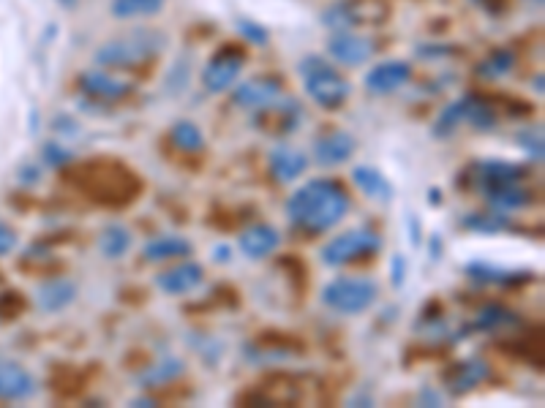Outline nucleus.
Wrapping results in <instances>:
<instances>
[{"instance_id":"nucleus-7","label":"nucleus","mask_w":545,"mask_h":408,"mask_svg":"<svg viewBox=\"0 0 545 408\" xmlns=\"http://www.w3.org/2000/svg\"><path fill=\"white\" fill-rule=\"evenodd\" d=\"M382 251V237L371 229H349L336 234L330 243L322 245L319 259L327 267H347V264L366 262Z\"/></svg>"},{"instance_id":"nucleus-22","label":"nucleus","mask_w":545,"mask_h":408,"mask_svg":"<svg viewBox=\"0 0 545 408\" xmlns=\"http://www.w3.org/2000/svg\"><path fill=\"white\" fill-rule=\"evenodd\" d=\"M278 245H281V234L270 224L246 226L238 237V248L248 259H268L270 253L278 251Z\"/></svg>"},{"instance_id":"nucleus-45","label":"nucleus","mask_w":545,"mask_h":408,"mask_svg":"<svg viewBox=\"0 0 545 408\" xmlns=\"http://www.w3.org/2000/svg\"><path fill=\"white\" fill-rule=\"evenodd\" d=\"M532 88H535L537 93L543 96V77H537V82H532Z\"/></svg>"},{"instance_id":"nucleus-8","label":"nucleus","mask_w":545,"mask_h":408,"mask_svg":"<svg viewBox=\"0 0 545 408\" xmlns=\"http://www.w3.org/2000/svg\"><path fill=\"white\" fill-rule=\"evenodd\" d=\"M246 68V52L235 44H227L213 52V58L202 68V88L208 93H224L229 90Z\"/></svg>"},{"instance_id":"nucleus-39","label":"nucleus","mask_w":545,"mask_h":408,"mask_svg":"<svg viewBox=\"0 0 545 408\" xmlns=\"http://www.w3.org/2000/svg\"><path fill=\"white\" fill-rule=\"evenodd\" d=\"M17 248V232L6 221H0V256H6Z\"/></svg>"},{"instance_id":"nucleus-21","label":"nucleus","mask_w":545,"mask_h":408,"mask_svg":"<svg viewBox=\"0 0 545 408\" xmlns=\"http://www.w3.org/2000/svg\"><path fill=\"white\" fill-rule=\"evenodd\" d=\"M270 175L276 177L278 183H295L298 177H303V172L308 169L306 153L295 145H276L270 150Z\"/></svg>"},{"instance_id":"nucleus-18","label":"nucleus","mask_w":545,"mask_h":408,"mask_svg":"<svg viewBox=\"0 0 545 408\" xmlns=\"http://www.w3.org/2000/svg\"><path fill=\"white\" fill-rule=\"evenodd\" d=\"M202 281H205V270L197 262H180L156 275V286L164 294H172V297H183V294L197 292Z\"/></svg>"},{"instance_id":"nucleus-4","label":"nucleus","mask_w":545,"mask_h":408,"mask_svg":"<svg viewBox=\"0 0 545 408\" xmlns=\"http://www.w3.org/2000/svg\"><path fill=\"white\" fill-rule=\"evenodd\" d=\"M298 71L303 77L306 96L317 107L333 112V109H341L347 104L352 85H349V79H344V74L338 71L333 60L322 58V55H306L300 60Z\"/></svg>"},{"instance_id":"nucleus-14","label":"nucleus","mask_w":545,"mask_h":408,"mask_svg":"<svg viewBox=\"0 0 545 408\" xmlns=\"http://www.w3.org/2000/svg\"><path fill=\"white\" fill-rule=\"evenodd\" d=\"M357 139L349 131L341 128H330L325 134H319L314 139V158L319 166H341L347 164L349 158L355 156Z\"/></svg>"},{"instance_id":"nucleus-19","label":"nucleus","mask_w":545,"mask_h":408,"mask_svg":"<svg viewBox=\"0 0 545 408\" xmlns=\"http://www.w3.org/2000/svg\"><path fill=\"white\" fill-rule=\"evenodd\" d=\"M469 281L480 283V286H502V289H513V286H524L535 278L532 270H510V267H499V264L472 262L464 267Z\"/></svg>"},{"instance_id":"nucleus-36","label":"nucleus","mask_w":545,"mask_h":408,"mask_svg":"<svg viewBox=\"0 0 545 408\" xmlns=\"http://www.w3.org/2000/svg\"><path fill=\"white\" fill-rule=\"evenodd\" d=\"M41 158H44V164L47 166L60 169V166H69L71 161H74V153H71L63 142H55V139H52V142H47V145L41 147Z\"/></svg>"},{"instance_id":"nucleus-32","label":"nucleus","mask_w":545,"mask_h":408,"mask_svg":"<svg viewBox=\"0 0 545 408\" xmlns=\"http://www.w3.org/2000/svg\"><path fill=\"white\" fill-rule=\"evenodd\" d=\"M516 68V52L513 49H494L483 63L477 66V77L480 79H499L510 74Z\"/></svg>"},{"instance_id":"nucleus-13","label":"nucleus","mask_w":545,"mask_h":408,"mask_svg":"<svg viewBox=\"0 0 545 408\" xmlns=\"http://www.w3.org/2000/svg\"><path fill=\"white\" fill-rule=\"evenodd\" d=\"M80 90L90 101H101V104H115V101H123L134 93V85L129 79H120L109 71H85L80 74Z\"/></svg>"},{"instance_id":"nucleus-34","label":"nucleus","mask_w":545,"mask_h":408,"mask_svg":"<svg viewBox=\"0 0 545 408\" xmlns=\"http://www.w3.org/2000/svg\"><path fill=\"white\" fill-rule=\"evenodd\" d=\"M180 373H183V362L164 360V362H156L150 370H145V373L139 376V381H142V387L145 389H153V387H161V384H169L172 379H178Z\"/></svg>"},{"instance_id":"nucleus-17","label":"nucleus","mask_w":545,"mask_h":408,"mask_svg":"<svg viewBox=\"0 0 545 408\" xmlns=\"http://www.w3.org/2000/svg\"><path fill=\"white\" fill-rule=\"evenodd\" d=\"M36 389H39L36 376L25 365L11 360H0V400H9V403L28 400L36 395Z\"/></svg>"},{"instance_id":"nucleus-35","label":"nucleus","mask_w":545,"mask_h":408,"mask_svg":"<svg viewBox=\"0 0 545 408\" xmlns=\"http://www.w3.org/2000/svg\"><path fill=\"white\" fill-rule=\"evenodd\" d=\"M516 139L526 156L532 158L535 164H543V128L540 126L524 128V131H518Z\"/></svg>"},{"instance_id":"nucleus-28","label":"nucleus","mask_w":545,"mask_h":408,"mask_svg":"<svg viewBox=\"0 0 545 408\" xmlns=\"http://www.w3.org/2000/svg\"><path fill=\"white\" fill-rule=\"evenodd\" d=\"M461 226L464 229H469V232L475 234H502L510 229V218H507L505 213H496V210H491V207H486V210H475V213H469L461 218Z\"/></svg>"},{"instance_id":"nucleus-6","label":"nucleus","mask_w":545,"mask_h":408,"mask_svg":"<svg viewBox=\"0 0 545 408\" xmlns=\"http://www.w3.org/2000/svg\"><path fill=\"white\" fill-rule=\"evenodd\" d=\"M379 300V283L366 275H347V278H333L322 289V302L330 311L344 313V316H360L368 308H374Z\"/></svg>"},{"instance_id":"nucleus-38","label":"nucleus","mask_w":545,"mask_h":408,"mask_svg":"<svg viewBox=\"0 0 545 408\" xmlns=\"http://www.w3.org/2000/svg\"><path fill=\"white\" fill-rule=\"evenodd\" d=\"M390 278H393V286H396V289H401L404 281H407V259H404L401 253L393 256V264H390Z\"/></svg>"},{"instance_id":"nucleus-23","label":"nucleus","mask_w":545,"mask_h":408,"mask_svg":"<svg viewBox=\"0 0 545 408\" xmlns=\"http://www.w3.org/2000/svg\"><path fill=\"white\" fill-rule=\"evenodd\" d=\"M77 294H80V286L71 278H47L36 289V305L44 313H60L77 300Z\"/></svg>"},{"instance_id":"nucleus-16","label":"nucleus","mask_w":545,"mask_h":408,"mask_svg":"<svg viewBox=\"0 0 545 408\" xmlns=\"http://www.w3.org/2000/svg\"><path fill=\"white\" fill-rule=\"evenodd\" d=\"M284 93V85L278 77H254L246 79L235 96H232V104L240 109H248V112H257V109L268 107L270 101H276L278 96Z\"/></svg>"},{"instance_id":"nucleus-9","label":"nucleus","mask_w":545,"mask_h":408,"mask_svg":"<svg viewBox=\"0 0 545 408\" xmlns=\"http://www.w3.org/2000/svg\"><path fill=\"white\" fill-rule=\"evenodd\" d=\"M251 115H254V126H257L262 134L289 136L300 128L303 107H300L298 98H287L281 93L276 101H270L268 107L257 109V112H251Z\"/></svg>"},{"instance_id":"nucleus-25","label":"nucleus","mask_w":545,"mask_h":408,"mask_svg":"<svg viewBox=\"0 0 545 408\" xmlns=\"http://www.w3.org/2000/svg\"><path fill=\"white\" fill-rule=\"evenodd\" d=\"M194 245L186 240V237H175V234H167V237H156L150 240L145 248H142V256L153 264L172 262V259H189Z\"/></svg>"},{"instance_id":"nucleus-40","label":"nucleus","mask_w":545,"mask_h":408,"mask_svg":"<svg viewBox=\"0 0 545 408\" xmlns=\"http://www.w3.org/2000/svg\"><path fill=\"white\" fill-rule=\"evenodd\" d=\"M469 3H475L477 9H483L486 14H494V17H499L507 9V0H469Z\"/></svg>"},{"instance_id":"nucleus-46","label":"nucleus","mask_w":545,"mask_h":408,"mask_svg":"<svg viewBox=\"0 0 545 408\" xmlns=\"http://www.w3.org/2000/svg\"><path fill=\"white\" fill-rule=\"evenodd\" d=\"M532 6H537V9H543V0H529Z\"/></svg>"},{"instance_id":"nucleus-30","label":"nucleus","mask_w":545,"mask_h":408,"mask_svg":"<svg viewBox=\"0 0 545 408\" xmlns=\"http://www.w3.org/2000/svg\"><path fill=\"white\" fill-rule=\"evenodd\" d=\"M131 243H134V237L126 226L120 224L104 226V232L99 234V251L107 259H123L131 251Z\"/></svg>"},{"instance_id":"nucleus-20","label":"nucleus","mask_w":545,"mask_h":408,"mask_svg":"<svg viewBox=\"0 0 545 408\" xmlns=\"http://www.w3.org/2000/svg\"><path fill=\"white\" fill-rule=\"evenodd\" d=\"M466 175L472 177V183L480 188V185L488 183L526 180V177H529V166L513 164V161H502V158H491V161H477V164L466 166Z\"/></svg>"},{"instance_id":"nucleus-37","label":"nucleus","mask_w":545,"mask_h":408,"mask_svg":"<svg viewBox=\"0 0 545 408\" xmlns=\"http://www.w3.org/2000/svg\"><path fill=\"white\" fill-rule=\"evenodd\" d=\"M238 33L246 41H251L254 47H268L270 33H268V28H262L259 22H254V20H238Z\"/></svg>"},{"instance_id":"nucleus-12","label":"nucleus","mask_w":545,"mask_h":408,"mask_svg":"<svg viewBox=\"0 0 545 408\" xmlns=\"http://www.w3.org/2000/svg\"><path fill=\"white\" fill-rule=\"evenodd\" d=\"M480 191L486 196V202L496 213H518L535 202V191L524 185V180H507V183H488L480 185Z\"/></svg>"},{"instance_id":"nucleus-43","label":"nucleus","mask_w":545,"mask_h":408,"mask_svg":"<svg viewBox=\"0 0 545 408\" xmlns=\"http://www.w3.org/2000/svg\"><path fill=\"white\" fill-rule=\"evenodd\" d=\"M216 253H218V256H216L218 262H227L229 256H232V251H229L227 245H218V248H216Z\"/></svg>"},{"instance_id":"nucleus-24","label":"nucleus","mask_w":545,"mask_h":408,"mask_svg":"<svg viewBox=\"0 0 545 408\" xmlns=\"http://www.w3.org/2000/svg\"><path fill=\"white\" fill-rule=\"evenodd\" d=\"M352 183L360 188V194L368 196V199H374V202H393V185H390V180H387L382 172H379L377 166L371 164H360L352 169Z\"/></svg>"},{"instance_id":"nucleus-10","label":"nucleus","mask_w":545,"mask_h":408,"mask_svg":"<svg viewBox=\"0 0 545 408\" xmlns=\"http://www.w3.org/2000/svg\"><path fill=\"white\" fill-rule=\"evenodd\" d=\"M374 52H377V41L360 36L357 30H333V36L327 39V55L336 66L360 68L374 58Z\"/></svg>"},{"instance_id":"nucleus-15","label":"nucleus","mask_w":545,"mask_h":408,"mask_svg":"<svg viewBox=\"0 0 545 408\" xmlns=\"http://www.w3.org/2000/svg\"><path fill=\"white\" fill-rule=\"evenodd\" d=\"M409 79H412V66L409 63H404V60H385V63H377L368 71L363 85L374 96H390V93H396L404 85H409Z\"/></svg>"},{"instance_id":"nucleus-31","label":"nucleus","mask_w":545,"mask_h":408,"mask_svg":"<svg viewBox=\"0 0 545 408\" xmlns=\"http://www.w3.org/2000/svg\"><path fill=\"white\" fill-rule=\"evenodd\" d=\"M109 9L115 20H139V17H156L164 9V0H112Z\"/></svg>"},{"instance_id":"nucleus-3","label":"nucleus","mask_w":545,"mask_h":408,"mask_svg":"<svg viewBox=\"0 0 545 408\" xmlns=\"http://www.w3.org/2000/svg\"><path fill=\"white\" fill-rule=\"evenodd\" d=\"M77 183L93 202L107 204V207H123L139 196V177L129 166L120 161H90L82 164L77 172Z\"/></svg>"},{"instance_id":"nucleus-42","label":"nucleus","mask_w":545,"mask_h":408,"mask_svg":"<svg viewBox=\"0 0 545 408\" xmlns=\"http://www.w3.org/2000/svg\"><path fill=\"white\" fill-rule=\"evenodd\" d=\"M428 251H431V259H439V256H442V237H439V234H431V237H428Z\"/></svg>"},{"instance_id":"nucleus-29","label":"nucleus","mask_w":545,"mask_h":408,"mask_svg":"<svg viewBox=\"0 0 545 408\" xmlns=\"http://www.w3.org/2000/svg\"><path fill=\"white\" fill-rule=\"evenodd\" d=\"M464 126H472L475 131L496 128V112L488 98L475 96V93L464 96Z\"/></svg>"},{"instance_id":"nucleus-44","label":"nucleus","mask_w":545,"mask_h":408,"mask_svg":"<svg viewBox=\"0 0 545 408\" xmlns=\"http://www.w3.org/2000/svg\"><path fill=\"white\" fill-rule=\"evenodd\" d=\"M439 199H442V194H439V188L434 185V188H431V194H428V202L439 204Z\"/></svg>"},{"instance_id":"nucleus-26","label":"nucleus","mask_w":545,"mask_h":408,"mask_svg":"<svg viewBox=\"0 0 545 408\" xmlns=\"http://www.w3.org/2000/svg\"><path fill=\"white\" fill-rule=\"evenodd\" d=\"M169 142L186 156H197L205 150V134L194 120H175V126L169 128Z\"/></svg>"},{"instance_id":"nucleus-5","label":"nucleus","mask_w":545,"mask_h":408,"mask_svg":"<svg viewBox=\"0 0 545 408\" xmlns=\"http://www.w3.org/2000/svg\"><path fill=\"white\" fill-rule=\"evenodd\" d=\"M390 20V0H333L322 11V25L330 30H371Z\"/></svg>"},{"instance_id":"nucleus-33","label":"nucleus","mask_w":545,"mask_h":408,"mask_svg":"<svg viewBox=\"0 0 545 408\" xmlns=\"http://www.w3.org/2000/svg\"><path fill=\"white\" fill-rule=\"evenodd\" d=\"M461 126H464V96L456 98V101H450V104L439 112L434 128H431V134H434L436 139H447V136L456 134Z\"/></svg>"},{"instance_id":"nucleus-11","label":"nucleus","mask_w":545,"mask_h":408,"mask_svg":"<svg viewBox=\"0 0 545 408\" xmlns=\"http://www.w3.org/2000/svg\"><path fill=\"white\" fill-rule=\"evenodd\" d=\"M488 376H491L488 362H483L480 357H466V360L450 362V365L442 370V387H445L447 395L461 398V395L475 392Z\"/></svg>"},{"instance_id":"nucleus-41","label":"nucleus","mask_w":545,"mask_h":408,"mask_svg":"<svg viewBox=\"0 0 545 408\" xmlns=\"http://www.w3.org/2000/svg\"><path fill=\"white\" fill-rule=\"evenodd\" d=\"M409 240H412V245L423 243V234H420V221H417L415 215H409Z\"/></svg>"},{"instance_id":"nucleus-2","label":"nucleus","mask_w":545,"mask_h":408,"mask_svg":"<svg viewBox=\"0 0 545 408\" xmlns=\"http://www.w3.org/2000/svg\"><path fill=\"white\" fill-rule=\"evenodd\" d=\"M167 49V33L153 28H134L129 33H120L115 39L104 41L96 49V66L107 71H134V68L156 63L159 55Z\"/></svg>"},{"instance_id":"nucleus-27","label":"nucleus","mask_w":545,"mask_h":408,"mask_svg":"<svg viewBox=\"0 0 545 408\" xmlns=\"http://www.w3.org/2000/svg\"><path fill=\"white\" fill-rule=\"evenodd\" d=\"M521 321L513 311H507L505 305H486L475 313V321H472V330L480 332H499V330H513Z\"/></svg>"},{"instance_id":"nucleus-1","label":"nucleus","mask_w":545,"mask_h":408,"mask_svg":"<svg viewBox=\"0 0 545 408\" xmlns=\"http://www.w3.org/2000/svg\"><path fill=\"white\" fill-rule=\"evenodd\" d=\"M349 207H352V199L344 185L330 177H317L289 194L287 218L300 232L322 234L341 224L347 218Z\"/></svg>"}]
</instances>
